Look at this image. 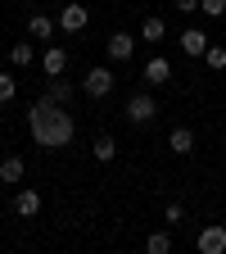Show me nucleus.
<instances>
[{
	"label": "nucleus",
	"instance_id": "obj_1",
	"mask_svg": "<svg viewBox=\"0 0 226 254\" xmlns=\"http://www.w3.org/2000/svg\"><path fill=\"white\" fill-rule=\"evenodd\" d=\"M27 132L41 150H68L73 136H77V123L68 114V105H54L50 95H41L37 105L27 109Z\"/></svg>",
	"mask_w": 226,
	"mask_h": 254
},
{
	"label": "nucleus",
	"instance_id": "obj_2",
	"mask_svg": "<svg viewBox=\"0 0 226 254\" xmlns=\"http://www.w3.org/2000/svg\"><path fill=\"white\" fill-rule=\"evenodd\" d=\"M158 118V105H154V95L149 91H136L132 100H127V123H136V127H149Z\"/></svg>",
	"mask_w": 226,
	"mask_h": 254
},
{
	"label": "nucleus",
	"instance_id": "obj_3",
	"mask_svg": "<svg viewBox=\"0 0 226 254\" xmlns=\"http://www.w3.org/2000/svg\"><path fill=\"white\" fill-rule=\"evenodd\" d=\"M82 91L90 95V100H104V95L113 91V73L104 68V64H95V68H86V77H82Z\"/></svg>",
	"mask_w": 226,
	"mask_h": 254
},
{
	"label": "nucleus",
	"instance_id": "obj_4",
	"mask_svg": "<svg viewBox=\"0 0 226 254\" xmlns=\"http://www.w3.org/2000/svg\"><path fill=\"white\" fill-rule=\"evenodd\" d=\"M195 250H199V254H226V227H222V222L204 227V232L195 236Z\"/></svg>",
	"mask_w": 226,
	"mask_h": 254
},
{
	"label": "nucleus",
	"instance_id": "obj_5",
	"mask_svg": "<svg viewBox=\"0 0 226 254\" xmlns=\"http://www.w3.org/2000/svg\"><path fill=\"white\" fill-rule=\"evenodd\" d=\"M86 23H90L86 5H63V9H59V27L73 32V37H77V32H86Z\"/></svg>",
	"mask_w": 226,
	"mask_h": 254
},
{
	"label": "nucleus",
	"instance_id": "obj_6",
	"mask_svg": "<svg viewBox=\"0 0 226 254\" xmlns=\"http://www.w3.org/2000/svg\"><path fill=\"white\" fill-rule=\"evenodd\" d=\"M208 41H213V37H208V32H199V27H185V32H181V37H177V46H181L185 55H199V59H204V50H208Z\"/></svg>",
	"mask_w": 226,
	"mask_h": 254
},
{
	"label": "nucleus",
	"instance_id": "obj_7",
	"mask_svg": "<svg viewBox=\"0 0 226 254\" xmlns=\"http://www.w3.org/2000/svg\"><path fill=\"white\" fill-rule=\"evenodd\" d=\"M104 50H109V59L122 64V59H132V55H136V37H132V32H113Z\"/></svg>",
	"mask_w": 226,
	"mask_h": 254
},
{
	"label": "nucleus",
	"instance_id": "obj_8",
	"mask_svg": "<svg viewBox=\"0 0 226 254\" xmlns=\"http://www.w3.org/2000/svg\"><path fill=\"white\" fill-rule=\"evenodd\" d=\"M140 77H145V82H149V86H163V82H168V77H172V64H168V59H163V55H154V59H149V64H145V68H140Z\"/></svg>",
	"mask_w": 226,
	"mask_h": 254
},
{
	"label": "nucleus",
	"instance_id": "obj_9",
	"mask_svg": "<svg viewBox=\"0 0 226 254\" xmlns=\"http://www.w3.org/2000/svg\"><path fill=\"white\" fill-rule=\"evenodd\" d=\"M23 173H27V164H23L18 154H5V159H0V182H5V186H18Z\"/></svg>",
	"mask_w": 226,
	"mask_h": 254
},
{
	"label": "nucleus",
	"instance_id": "obj_10",
	"mask_svg": "<svg viewBox=\"0 0 226 254\" xmlns=\"http://www.w3.org/2000/svg\"><path fill=\"white\" fill-rule=\"evenodd\" d=\"M168 150L172 154H190L195 150V132H190V127H172L168 132Z\"/></svg>",
	"mask_w": 226,
	"mask_h": 254
},
{
	"label": "nucleus",
	"instance_id": "obj_11",
	"mask_svg": "<svg viewBox=\"0 0 226 254\" xmlns=\"http://www.w3.org/2000/svg\"><path fill=\"white\" fill-rule=\"evenodd\" d=\"M163 37H168V23L158 14H145L140 18V41H163Z\"/></svg>",
	"mask_w": 226,
	"mask_h": 254
},
{
	"label": "nucleus",
	"instance_id": "obj_12",
	"mask_svg": "<svg viewBox=\"0 0 226 254\" xmlns=\"http://www.w3.org/2000/svg\"><path fill=\"white\" fill-rule=\"evenodd\" d=\"M54 27H59V23H54L50 14H32V18H27V32H32L37 41H50V37H54Z\"/></svg>",
	"mask_w": 226,
	"mask_h": 254
},
{
	"label": "nucleus",
	"instance_id": "obj_13",
	"mask_svg": "<svg viewBox=\"0 0 226 254\" xmlns=\"http://www.w3.org/2000/svg\"><path fill=\"white\" fill-rule=\"evenodd\" d=\"M63 68H68V50H63V46H50L45 50V77H63Z\"/></svg>",
	"mask_w": 226,
	"mask_h": 254
},
{
	"label": "nucleus",
	"instance_id": "obj_14",
	"mask_svg": "<svg viewBox=\"0 0 226 254\" xmlns=\"http://www.w3.org/2000/svg\"><path fill=\"white\" fill-rule=\"evenodd\" d=\"M14 213H18V218L41 213V195H37V190H18V195H14Z\"/></svg>",
	"mask_w": 226,
	"mask_h": 254
},
{
	"label": "nucleus",
	"instance_id": "obj_15",
	"mask_svg": "<svg viewBox=\"0 0 226 254\" xmlns=\"http://www.w3.org/2000/svg\"><path fill=\"white\" fill-rule=\"evenodd\" d=\"M32 59H37L32 41H14V46H9V64H14V68H32Z\"/></svg>",
	"mask_w": 226,
	"mask_h": 254
},
{
	"label": "nucleus",
	"instance_id": "obj_16",
	"mask_svg": "<svg viewBox=\"0 0 226 254\" xmlns=\"http://www.w3.org/2000/svg\"><path fill=\"white\" fill-rule=\"evenodd\" d=\"M90 154L100 159V164H113L118 159V145H113V136H95V145H90Z\"/></svg>",
	"mask_w": 226,
	"mask_h": 254
},
{
	"label": "nucleus",
	"instance_id": "obj_17",
	"mask_svg": "<svg viewBox=\"0 0 226 254\" xmlns=\"http://www.w3.org/2000/svg\"><path fill=\"white\" fill-rule=\"evenodd\" d=\"M45 95H50V100H54V105H73V82H63V77H54Z\"/></svg>",
	"mask_w": 226,
	"mask_h": 254
},
{
	"label": "nucleus",
	"instance_id": "obj_18",
	"mask_svg": "<svg viewBox=\"0 0 226 254\" xmlns=\"http://www.w3.org/2000/svg\"><path fill=\"white\" fill-rule=\"evenodd\" d=\"M204 64H208L213 73H222V68H226V46H213V41H208V50H204Z\"/></svg>",
	"mask_w": 226,
	"mask_h": 254
},
{
	"label": "nucleus",
	"instance_id": "obj_19",
	"mask_svg": "<svg viewBox=\"0 0 226 254\" xmlns=\"http://www.w3.org/2000/svg\"><path fill=\"white\" fill-rule=\"evenodd\" d=\"M145 250H149V254H168V250H172V236H168V232H149Z\"/></svg>",
	"mask_w": 226,
	"mask_h": 254
},
{
	"label": "nucleus",
	"instance_id": "obj_20",
	"mask_svg": "<svg viewBox=\"0 0 226 254\" xmlns=\"http://www.w3.org/2000/svg\"><path fill=\"white\" fill-rule=\"evenodd\" d=\"M14 95H18V82H14L9 73H0V105H9Z\"/></svg>",
	"mask_w": 226,
	"mask_h": 254
},
{
	"label": "nucleus",
	"instance_id": "obj_21",
	"mask_svg": "<svg viewBox=\"0 0 226 254\" xmlns=\"http://www.w3.org/2000/svg\"><path fill=\"white\" fill-rule=\"evenodd\" d=\"M199 14H208V18H226V0H199Z\"/></svg>",
	"mask_w": 226,
	"mask_h": 254
},
{
	"label": "nucleus",
	"instance_id": "obj_22",
	"mask_svg": "<svg viewBox=\"0 0 226 254\" xmlns=\"http://www.w3.org/2000/svg\"><path fill=\"white\" fill-rule=\"evenodd\" d=\"M163 218H168V222H181V218H185V209H181V204H168V209H163Z\"/></svg>",
	"mask_w": 226,
	"mask_h": 254
},
{
	"label": "nucleus",
	"instance_id": "obj_23",
	"mask_svg": "<svg viewBox=\"0 0 226 254\" xmlns=\"http://www.w3.org/2000/svg\"><path fill=\"white\" fill-rule=\"evenodd\" d=\"M172 5H177L181 14H195V9H199V0H172Z\"/></svg>",
	"mask_w": 226,
	"mask_h": 254
},
{
	"label": "nucleus",
	"instance_id": "obj_24",
	"mask_svg": "<svg viewBox=\"0 0 226 254\" xmlns=\"http://www.w3.org/2000/svg\"><path fill=\"white\" fill-rule=\"evenodd\" d=\"M0 64H5V50H0Z\"/></svg>",
	"mask_w": 226,
	"mask_h": 254
}]
</instances>
